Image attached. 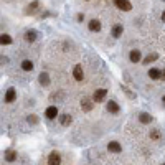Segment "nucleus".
Listing matches in <instances>:
<instances>
[{"label": "nucleus", "mask_w": 165, "mask_h": 165, "mask_svg": "<svg viewBox=\"0 0 165 165\" xmlns=\"http://www.w3.org/2000/svg\"><path fill=\"white\" fill-rule=\"evenodd\" d=\"M22 70L23 71H31L33 70V63H31L30 59H23L22 61Z\"/></svg>", "instance_id": "obj_23"}, {"label": "nucleus", "mask_w": 165, "mask_h": 165, "mask_svg": "<svg viewBox=\"0 0 165 165\" xmlns=\"http://www.w3.org/2000/svg\"><path fill=\"white\" fill-rule=\"evenodd\" d=\"M107 111H109L111 114H117V112L120 111V107H119V104L116 101H109L107 102Z\"/></svg>", "instance_id": "obj_10"}, {"label": "nucleus", "mask_w": 165, "mask_h": 165, "mask_svg": "<svg viewBox=\"0 0 165 165\" xmlns=\"http://www.w3.org/2000/svg\"><path fill=\"white\" fill-rule=\"evenodd\" d=\"M40 7V2L38 0H33V2L30 3V5L27 7V10H25V13L27 15H33V13H37V9Z\"/></svg>", "instance_id": "obj_6"}, {"label": "nucleus", "mask_w": 165, "mask_h": 165, "mask_svg": "<svg viewBox=\"0 0 165 165\" xmlns=\"http://www.w3.org/2000/svg\"><path fill=\"white\" fill-rule=\"evenodd\" d=\"M162 101H163V102H165V96H163V98H162Z\"/></svg>", "instance_id": "obj_30"}, {"label": "nucleus", "mask_w": 165, "mask_h": 165, "mask_svg": "<svg viewBox=\"0 0 165 165\" xmlns=\"http://www.w3.org/2000/svg\"><path fill=\"white\" fill-rule=\"evenodd\" d=\"M15 98H17V91H15L13 88L7 89V92H5V102H13Z\"/></svg>", "instance_id": "obj_8"}, {"label": "nucleus", "mask_w": 165, "mask_h": 165, "mask_svg": "<svg viewBox=\"0 0 165 165\" xmlns=\"http://www.w3.org/2000/svg\"><path fill=\"white\" fill-rule=\"evenodd\" d=\"M73 76H74L76 81H83L84 73H83V66H81V64H76V66H74V70H73Z\"/></svg>", "instance_id": "obj_5"}, {"label": "nucleus", "mask_w": 165, "mask_h": 165, "mask_svg": "<svg viewBox=\"0 0 165 165\" xmlns=\"http://www.w3.org/2000/svg\"><path fill=\"white\" fill-rule=\"evenodd\" d=\"M129 59H131V63H139L140 61V51L132 50L131 53H129Z\"/></svg>", "instance_id": "obj_11"}, {"label": "nucleus", "mask_w": 165, "mask_h": 165, "mask_svg": "<svg viewBox=\"0 0 165 165\" xmlns=\"http://www.w3.org/2000/svg\"><path fill=\"white\" fill-rule=\"evenodd\" d=\"M162 78L165 79V70H162Z\"/></svg>", "instance_id": "obj_29"}, {"label": "nucleus", "mask_w": 165, "mask_h": 165, "mask_svg": "<svg viewBox=\"0 0 165 165\" xmlns=\"http://www.w3.org/2000/svg\"><path fill=\"white\" fill-rule=\"evenodd\" d=\"M61 163V155L58 152H51L48 155V165H59Z\"/></svg>", "instance_id": "obj_3"}, {"label": "nucleus", "mask_w": 165, "mask_h": 165, "mask_svg": "<svg viewBox=\"0 0 165 165\" xmlns=\"http://www.w3.org/2000/svg\"><path fill=\"white\" fill-rule=\"evenodd\" d=\"M0 43H2V45H12V37L7 33H2L0 35Z\"/></svg>", "instance_id": "obj_22"}, {"label": "nucleus", "mask_w": 165, "mask_h": 165, "mask_svg": "<svg viewBox=\"0 0 165 165\" xmlns=\"http://www.w3.org/2000/svg\"><path fill=\"white\" fill-rule=\"evenodd\" d=\"M0 61H2V63H7V61H9V58H7V56H2V58H0Z\"/></svg>", "instance_id": "obj_27"}, {"label": "nucleus", "mask_w": 165, "mask_h": 165, "mask_svg": "<svg viewBox=\"0 0 165 165\" xmlns=\"http://www.w3.org/2000/svg\"><path fill=\"white\" fill-rule=\"evenodd\" d=\"M107 150L112 152V154H120V152H122V147H120V144L117 140H112V142L107 144Z\"/></svg>", "instance_id": "obj_4"}, {"label": "nucleus", "mask_w": 165, "mask_h": 165, "mask_svg": "<svg viewBox=\"0 0 165 165\" xmlns=\"http://www.w3.org/2000/svg\"><path fill=\"white\" fill-rule=\"evenodd\" d=\"M149 137H150L152 140H160L162 139V132H160L159 129H152L150 134H149Z\"/></svg>", "instance_id": "obj_17"}, {"label": "nucleus", "mask_w": 165, "mask_h": 165, "mask_svg": "<svg viewBox=\"0 0 165 165\" xmlns=\"http://www.w3.org/2000/svg\"><path fill=\"white\" fill-rule=\"evenodd\" d=\"M92 106H94V101L89 98H84L81 101V107H83V111H86V112H89L92 109Z\"/></svg>", "instance_id": "obj_7"}, {"label": "nucleus", "mask_w": 165, "mask_h": 165, "mask_svg": "<svg viewBox=\"0 0 165 165\" xmlns=\"http://www.w3.org/2000/svg\"><path fill=\"white\" fill-rule=\"evenodd\" d=\"M84 20V15L83 13H78V22H83Z\"/></svg>", "instance_id": "obj_26"}, {"label": "nucleus", "mask_w": 165, "mask_h": 165, "mask_svg": "<svg viewBox=\"0 0 165 165\" xmlns=\"http://www.w3.org/2000/svg\"><path fill=\"white\" fill-rule=\"evenodd\" d=\"M45 116H46L48 119H55L56 116H58V107H56V106H50L45 111Z\"/></svg>", "instance_id": "obj_9"}, {"label": "nucleus", "mask_w": 165, "mask_h": 165, "mask_svg": "<svg viewBox=\"0 0 165 165\" xmlns=\"http://www.w3.org/2000/svg\"><path fill=\"white\" fill-rule=\"evenodd\" d=\"M149 76H150V79H159V78H162V71L160 70H157V68H152V70H149Z\"/></svg>", "instance_id": "obj_13"}, {"label": "nucleus", "mask_w": 165, "mask_h": 165, "mask_svg": "<svg viewBox=\"0 0 165 165\" xmlns=\"http://www.w3.org/2000/svg\"><path fill=\"white\" fill-rule=\"evenodd\" d=\"M27 120H28V124H38V117L35 114H30L27 117Z\"/></svg>", "instance_id": "obj_24"}, {"label": "nucleus", "mask_w": 165, "mask_h": 165, "mask_svg": "<svg viewBox=\"0 0 165 165\" xmlns=\"http://www.w3.org/2000/svg\"><path fill=\"white\" fill-rule=\"evenodd\" d=\"M139 120L142 124H149V122H152V116L149 114V112H140V114H139Z\"/></svg>", "instance_id": "obj_14"}, {"label": "nucleus", "mask_w": 165, "mask_h": 165, "mask_svg": "<svg viewBox=\"0 0 165 165\" xmlns=\"http://www.w3.org/2000/svg\"><path fill=\"white\" fill-rule=\"evenodd\" d=\"M25 40H27V41H35V40H37V31H35V30H27L25 31Z\"/></svg>", "instance_id": "obj_15"}, {"label": "nucleus", "mask_w": 165, "mask_h": 165, "mask_svg": "<svg viewBox=\"0 0 165 165\" xmlns=\"http://www.w3.org/2000/svg\"><path fill=\"white\" fill-rule=\"evenodd\" d=\"M163 165H165V163H163Z\"/></svg>", "instance_id": "obj_31"}, {"label": "nucleus", "mask_w": 165, "mask_h": 165, "mask_svg": "<svg viewBox=\"0 0 165 165\" xmlns=\"http://www.w3.org/2000/svg\"><path fill=\"white\" fill-rule=\"evenodd\" d=\"M5 160H7V162H13V160H17V152H15V150H7L5 152Z\"/></svg>", "instance_id": "obj_21"}, {"label": "nucleus", "mask_w": 165, "mask_h": 165, "mask_svg": "<svg viewBox=\"0 0 165 165\" xmlns=\"http://www.w3.org/2000/svg\"><path fill=\"white\" fill-rule=\"evenodd\" d=\"M71 116L70 114H63V116H59V122H61V126H70L71 124Z\"/></svg>", "instance_id": "obj_20"}, {"label": "nucleus", "mask_w": 165, "mask_h": 165, "mask_svg": "<svg viewBox=\"0 0 165 165\" xmlns=\"http://www.w3.org/2000/svg\"><path fill=\"white\" fill-rule=\"evenodd\" d=\"M114 5L122 12H131L132 10V5H131L129 0H114Z\"/></svg>", "instance_id": "obj_2"}, {"label": "nucleus", "mask_w": 165, "mask_h": 165, "mask_svg": "<svg viewBox=\"0 0 165 165\" xmlns=\"http://www.w3.org/2000/svg\"><path fill=\"white\" fill-rule=\"evenodd\" d=\"M162 22H165V10H163V13H162Z\"/></svg>", "instance_id": "obj_28"}, {"label": "nucleus", "mask_w": 165, "mask_h": 165, "mask_svg": "<svg viewBox=\"0 0 165 165\" xmlns=\"http://www.w3.org/2000/svg\"><path fill=\"white\" fill-rule=\"evenodd\" d=\"M122 31H124L122 25H114V27H112V37H114V38H119L120 35H122Z\"/></svg>", "instance_id": "obj_18"}, {"label": "nucleus", "mask_w": 165, "mask_h": 165, "mask_svg": "<svg viewBox=\"0 0 165 165\" xmlns=\"http://www.w3.org/2000/svg\"><path fill=\"white\" fill-rule=\"evenodd\" d=\"M122 89H124V91H126V94L129 96V98H132V99H134V98H135V94H132V92H131V91H129V89H127V88H122Z\"/></svg>", "instance_id": "obj_25"}, {"label": "nucleus", "mask_w": 165, "mask_h": 165, "mask_svg": "<svg viewBox=\"0 0 165 165\" xmlns=\"http://www.w3.org/2000/svg\"><path fill=\"white\" fill-rule=\"evenodd\" d=\"M159 59V55L157 53H150V55H147L145 58H144V64H149V63H154Z\"/></svg>", "instance_id": "obj_19"}, {"label": "nucleus", "mask_w": 165, "mask_h": 165, "mask_svg": "<svg viewBox=\"0 0 165 165\" xmlns=\"http://www.w3.org/2000/svg\"><path fill=\"white\" fill-rule=\"evenodd\" d=\"M88 27H89L91 31H99V30H101V22H99V20H96V18H92Z\"/></svg>", "instance_id": "obj_12"}, {"label": "nucleus", "mask_w": 165, "mask_h": 165, "mask_svg": "<svg viewBox=\"0 0 165 165\" xmlns=\"http://www.w3.org/2000/svg\"><path fill=\"white\" fill-rule=\"evenodd\" d=\"M106 96H107V89H104V88L96 89V92L92 94V101L94 102H102L104 99H106Z\"/></svg>", "instance_id": "obj_1"}, {"label": "nucleus", "mask_w": 165, "mask_h": 165, "mask_svg": "<svg viewBox=\"0 0 165 165\" xmlns=\"http://www.w3.org/2000/svg\"><path fill=\"white\" fill-rule=\"evenodd\" d=\"M38 81H40V84L41 86H48L50 84V76H48V73H41L38 76Z\"/></svg>", "instance_id": "obj_16"}]
</instances>
